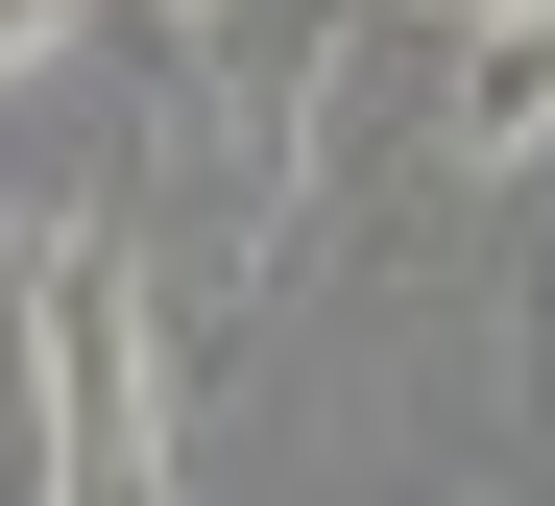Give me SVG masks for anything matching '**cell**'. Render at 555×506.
<instances>
[{
	"label": "cell",
	"instance_id": "1",
	"mask_svg": "<svg viewBox=\"0 0 555 506\" xmlns=\"http://www.w3.org/2000/svg\"><path fill=\"white\" fill-rule=\"evenodd\" d=\"M25 506H194L169 386H145V242L121 218L25 242Z\"/></svg>",
	"mask_w": 555,
	"mask_h": 506
},
{
	"label": "cell",
	"instance_id": "2",
	"mask_svg": "<svg viewBox=\"0 0 555 506\" xmlns=\"http://www.w3.org/2000/svg\"><path fill=\"white\" fill-rule=\"evenodd\" d=\"M387 73H411V169H555V25H411L387 0Z\"/></svg>",
	"mask_w": 555,
	"mask_h": 506
},
{
	"label": "cell",
	"instance_id": "3",
	"mask_svg": "<svg viewBox=\"0 0 555 506\" xmlns=\"http://www.w3.org/2000/svg\"><path fill=\"white\" fill-rule=\"evenodd\" d=\"M25 73H194V25H169V0H0V96H25Z\"/></svg>",
	"mask_w": 555,
	"mask_h": 506
},
{
	"label": "cell",
	"instance_id": "6",
	"mask_svg": "<svg viewBox=\"0 0 555 506\" xmlns=\"http://www.w3.org/2000/svg\"><path fill=\"white\" fill-rule=\"evenodd\" d=\"M169 25H218V0H169Z\"/></svg>",
	"mask_w": 555,
	"mask_h": 506
},
{
	"label": "cell",
	"instance_id": "5",
	"mask_svg": "<svg viewBox=\"0 0 555 506\" xmlns=\"http://www.w3.org/2000/svg\"><path fill=\"white\" fill-rule=\"evenodd\" d=\"M411 25H555V0H411Z\"/></svg>",
	"mask_w": 555,
	"mask_h": 506
},
{
	"label": "cell",
	"instance_id": "4",
	"mask_svg": "<svg viewBox=\"0 0 555 506\" xmlns=\"http://www.w3.org/2000/svg\"><path fill=\"white\" fill-rule=\"evenodd\" d=\"M507 411H531V458H555V218L507 242Z\"/></svg>",
	"mask_w": 555,
	"mask_h": 506
}]
</instances>
